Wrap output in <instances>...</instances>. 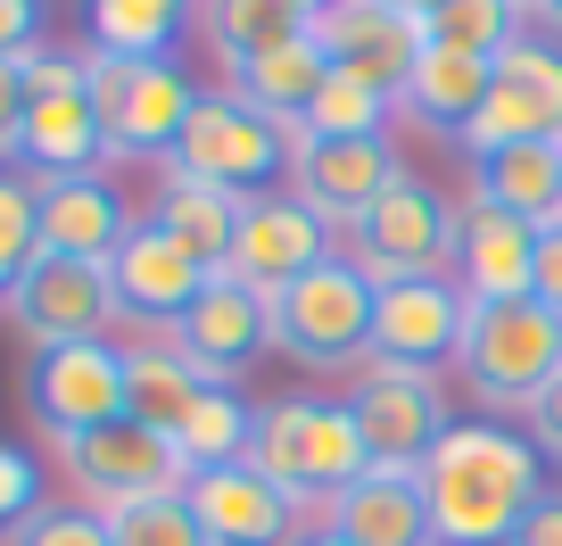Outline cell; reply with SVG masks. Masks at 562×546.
<instances>
[{
    "label": "cell",
    "instance_id": "1",
    "mask_svg": "<svg viewBox=\"0 0 562 546\" xmlns=\"http://www.w3.org/2000/svg\"><path fill=\"white\" fill-rule=\"evenodd\" d=\"M422 497H430V530L439 546H505L546 497V464L521 431L505 423H456L430 464H422Z\"/></svg>",
    "mask_w": 562,
    "mask_h": 546
},
{
    "label": "cell",
    "instance_id": "2",
    "mask_svg": "<svg viewBox=\"0 0 562 546\" xmlns=\"http://www.w3.org/2000/svg\"><path fill=\"white\" fill-rule=\"evenodd\" d=\"M248 464L273 480L290 505H339L356 480L372 472L364 439H356V414L331 398H281L257 405V439H248Z\"/></svg>",
    "mask_w": 562,
    "mask_h": 546
},
{
    "label": "cell",
    "instance_id": "3",
    "mask_svg": "<svg viewBox=\"0 0 562 546\" xmlns=\"http://www.w3.org/2000/svg\"><path fill=\"white\" fill-rule=\"evenodd\" d=\"M299 133H306V124L257 116L240 91H199V108H191V124H182L166 175L215 182V191H232V199H265V191H281V175H290Z\"/></svg>",
    "mask_w": 562,
    "mask_h": 546
},
{
    "label": "cell",
    "instance_id": "4",
    "mask_svg": "<svg viewBox=\"0 0 562 546\" xmlns=\"http://www.w3.org/2000/svg\"><path fill=\"white\" fill-rule=\"evenodd\" d=\"M456 372L472 381V398L488 405H538L562 372V315L546 299H496V307H472L463 323V348H456Z\"/></svg>",
    "mask_w": 562,
    "mask_h": 546
},
{
    "label": "cell",
    "instance_id": "5",
    "mask_svg": "<svg viewBox=\"0 0 562 546\" xmlns=\"http://www.w3.org/2000/svg\"><path fill=\"white\" fill-rule=\"evenodd\" d=\"M372 299H381V290H372L348 257L315 265V274L273 290V348L299 356L306 372L356 365V356H372Z\"/></svg>",
    "mask_w": 562,
    "mask_h": 546
},
{
    "label": "cell",
    "instance_id": "6",
    "mask_svg": "<svg viewBox=\"0 0 562 546\" xmlns=\"http://www.w3.org/2000/svg\"><path fill=\"white\" fill-rule=\"evenodd\" d=\"M456 224H463V215L447 208L422 175H397L381 208H372L364 224H348V265L364 274L372 290H389V282H430V274H447V265H456Z\"/></svg>",
    "mask_w": 562,
    "mask_h": 546
},
{
    "label": "cell",
    "instance_id": "7",
    "mask_svg": "<svg viewBox=\"0 0 562 546\" xmlns=\"http://www.w3.org/2000/svg\"><path fill=\"white\" fill-rule=\"evenodd\" d=\"M91 100H100V124H108V158H175L182 124L199 108V83L175 58H100Z\"/></svg>",
    "mask_w": 562,
    "mask_h": 546
},
{
    "label": "cell",
    "instance_id": "8",
    "mask_svg": "<svg viewBox=\"0 0 562 546\" xmlns=\"http://www.w3.org/2000/svg\"><path fill=\"white\" fill-rule=\"evenodd\" d=\"M50 456L67 464V480L83 489L91 513H116V505H140V497H166L182 489V456L175 439H158L149 423H100V431H75V439H50Z\"/></svg>",
    "mask_w": 562,
    "mask_h": 546
},
{
    "label": "cell",
    "instance_id": "9",
    "mask_svg": "<svg viewBox=\"0 0 562 546\" xmlns=\"http://www.w3.org/2000/svg\"><path fill=\"white\" fill-rule=\"evenodd\" d=\"M348 414H356V439H364L372 472H422L430 447L447 439V398H439V372H356L348 389Z\"/></svg>",
    "mask_w": 562,
    "mask_h": 546
},
{
    "label": "cell",
    "instance_id": "10",
    "mask_svg": "<svg viewBox=\"0 0 562 546\" xmlns=\"http://www.w3.org/2000/svg\"><path fill=\"white\" fill-rule=\"evenodd\" d=\"M513 142H562V51L554 42H505V58L488 67V100L463 124V149L496 158Z\"/></svg>",
    "mask_w": 562,
    "mask_h": 546
},
{
    "label": "cell",
    "instance_id": "11",
    "mask_svg": "<svg viewBox=\"0 0 562 546\" xmlns=\"http://www.w3.org/2000/svg\"><path fill=\"white\" fill-rule=\"evenodd\" d=\"M9 323L25 332V348H75V339H100L116 323V282L108 265L91 257H34L25 282L9 290Z\"/></svg>",
    "mask_w": 562,
    "mask_h": 546
},
{
    "label": "cell",
    "instance_id": "12",
    "mask_svg": "<svg viewBox=\"0 0 562 546\" xmlns=\"http://www.w3.org/2000/svg\"><path fill=\"white\" fill-rule=\"evenodd\" d=\"M175 348L199 365L207 389H232L273 348V299H265L257 282H240V274H207V290H199V299L182 307V323H175Z\"/></svg>",
    "mask_w": 562,
    "mask_h": 546
},
{
    "label": "cell",
    "instance_id": "13",
    "mask_svg": "<svg viewBox=\"0 0 562 546\" xmlns=\"http://www.w3.org/2000/svg\"><path fill=\"white\" fill-rule=\"evenodd\" d=\"M315 42H323V58H331L339 75L381 91L389 108H405V83H414L422 51H430V34H422L414 18H397L389 0H331L315 18Z\"/></svg>",
    "mask_w": 562,
    "mask_h": 546
},
{
    "label": "cell",
    "instance_id": "14",
    "mask_svg": "<svg viewBox=\"0 0 562 546\" xmlns=\"http://www.w3.org/2000/svg\"><path fill=\"white\" fill-rule=\"evenodd\" d=\"M463 323H472L463 282H447V274H430V282H389L381 299H372V365L439 372V365H456Z\"/></svg>",
    "mask_w": 562,
    "mask_h": 546
},
{
    "label": "cell",
    "instance_id": "15",
    "mask_svg": "<svg viewBox=\"0 0 562 546\" xmlns=\"http://www.w3.org/2000/svg\"><path fill=\"white\" fill-rule=\"evenodd\" d=\"M331 257H339L331 224H323L299 191H265V199L240 208V232H232L224 274H240V282H257L265 299H273L281 282H299V274H315V265H331Z\"/></svg>",
    "mask_w": 562,
    "mask_h": 546
},
{
    "label": "cell",
    "instance_id": "16",
    "mask_svg": "<svg viewBox=\"0 0 562 546\" xmlns=\"http://www.w3.org/2000/svg\"><path fill=\"white\" fill-rule=\"evenodd\" d=\"M397 175L405 166H397V149H389V133H364V142L299 133V149H290V191H299L323 224H364V215L389 199Z\"/></svg>",
    "mask_w": 562,
    "mask_h": 546
},
{
    "label": "cell",
    "instance_id": "17",
    "mask_svg": "<svg viewBox=\"0 0 562 546\" xmlns=\"http://www.w3.org/2000/svg\"><path fill=\"white\" fill-rule=\"evenodd\" d=\"M34 414H42V431H50V439L124 423V414H133V398H124V348H108V339L42 348V356H34Z\"/></svg>",
    "mask_w": 562,
    "mask_h": 546
},
{
    "label": "cell",
    "instance_id": "18",
    "mask_svg": "<svg viewBox=\"0 0 562 546\" xmlns=\"http://www.w3.org/2000/svg\"><path fill=\"white\" fill-rule=\"evenodd\" d=\"M207 546H299V505L257 472V464H215L182 480Z\"/></svg>",
    "mask_w": 562,
    "mask_h": 546
},
{
    "label": "cell",
    "instance_id": "19",
    "mask_svg": "<svg viewBox=\"0 0 562 546\" xmlns=\"http://www.w3.org/2000/svg\"><path fill=\"white\" fill-rule=\"evenodd\" d=\"M456 282L472 307H496V299H538V224L513 208H488L472 199L456 224Z\"/></svg>",
    "mask_w": 562,
    "mask_h": 546
},
{
    "label": "cell",
    "instance_id": "20",
    "mask_svg": "<svg viewBox=\"0 0 562 546\" xmlns=\"http://www.w3.org/2000/svg\"><path fill=\"white\" fill-rule=\"evenodd\" d=\"M108 282H116V315L182 323V307L207 290V265H199L191 248L149 215V224H133V232H124V248L108 257Z\"/></svg>",
    "mask_w": 562,
    "mask_h": 546
},
{
    "label": "cell",
    "instance_id": "21",
    "mask_svg": "<svg viewBox=\"0 0 562 546\" xmlns=\"http://www.w3.org/2000/svg\"><path fill=\"white\" fill-rule=\"evenodd\" d=\"M34 232H42V257L108 265L133 232V208L108 175H58V182H34Z\"/></svg>",
    "mask_w": 562,
    "mask_h": 546
},
{
    "label": "cell",
    "instance_id": "22",
    "mask_svg": "<svg viewBox=\"0 0 562 546\" xmlns=\"http://www.w3.org/2000/svg\"><path fill=\"white\" fill-rule=\"evenodd\" d=\"M25 166L42 182L58 175H91V158H108V124H100V100L91 83H67V91H25Z\"/></svg>",
    "mask_w": 562,
    "mask_h": 546
},
{
    "label": "cell",
    "instance_id": "23",
    "mask_svg": "<svg viewBox=\"0 0 562 546\" xmlns=\"http://www.w3.org/2000/svg\"><path fill=\"white\" fill-rule=\"evenodd\" d=\"M323 530L348 538V546H439V530H430V497H422L414 472H364L331 505Z\"/></svg>",
    "mask_w": 562,
    "mask_h": 546
},
{
    "label": "cell",
    "instance_id": "24",
    "mask_svg": "<svg viewBox=\"0 0 562 546\" xmlns=\"http://www.w3.org/2000/svg\"><path fill=\"white\" fill-rule=\"evenodd\" d=\"M124 398H133V423H149L158 439H175V431L199 414L207 381H199V365L175 348V339H133V348H124Z\"/></svg>",
    "mask_w": 562,
    "mask_h": 546
},
{
    "label": "cell",
    "instance_id": "25",
    "mask_svg": "<svg viewBox=\"0 0 562 546\" xmlns=\"http://www.w3.org/2000/svg\"><path fill=\"white\" fill-rule=\"evenodd\" d=\"M472 199L513 208L529 224H554L562 215V142H513L496 158H472Z\"/></svg>",
    "mask_w": 562,
    "mask_h": 546
},
{
    "label": "cell",
    "instance_id": "26",
    "mask_svg": "<svg viewBox=\"0 0 562 546\" xmlns=\"http://www.w3.org/2000/svg\"><path fill=\"white\" fill-rule=\"evenodd\" d=\"M232 83H240V100L257 108V116H273V124H306V108H315V100H323V83H331V58H323L315 25H306L299 42L265 51L257 67H240Z\"/></svg>",
    "mask_w": 562,
    "mask_h": 546
},
{
    "label": "cell",
    "instance_id": "27",
    "mask_svg": "<svg viewBox=\"0 0 562 546\" xmlns=\"http://www.w3.org/2000/svg\"><path fill=\"white\" fill-rule=\"evenodd\" d=\"M199 0H83L91 18V51L100 58H166L182 42Z\"/></svg>",
    "mask_w": 562,
    "mask_h": 546
},
{
    "label": "cell",
    "instance_id": "28",
    "mask_svg": "<svg viewBox=\"0 0 562 546\" xmlns=\"http://www.w3.org/2000/svg\"><path fill=\"white\" fill-rule=\"evenodd\" d=\"M480 100H488V58H463V51H422L414 83H405V108H414L422 124H439V133H456L463 142V124L480 116Z\"/></svg>",
    "mask_w": 562,
    "mask_h": 546
},
{
    "label": "cell",
    "instance_id": "29",
    "mask_svg": "<svg viewBox=\"0 0 562 546\" xmlns=\"http://www.w3.org/2000/svg\"><path fill=\"white\" fill-rule=\"evenodd\" d=\"M199 25H207L215 58H224L232 75L306 34V18H299V9H281V0H199Z\"/></svg>",
    "mask_w": 562,
    "mask_h": 546
},
{
    "label": "cell",
    "instance_id": "30",
    "mask_svg": "<svg viewBox=\"0 0 562 546\" xmlns=\"http://www.w3.org/2000/svg\"><path fill=\"white\" fill-rule=\"evenodd\" d=\"M240 208L248 199H232V191H215V182H166V199H158V224L175 232L182 248H191L207 274H224V257H232V232H240Z\"/></svg>",
    "mask_w": 562,
    "mask_h": 546
},
{
    "label": "cell",
    "instance_id": "31",
    "mask_svg": "<svg viewBox=\"0 0 562 546\" xmlns=\"http://www.w3.org/2000/svg\"><path fill=\"white\" fill-rule=\"evenodd\" d=\"M248 439H257V405L232 398V389H207L199 414L175 431L182 472H215V464H248Z\"/></svg>",
    "mask_w": 562,
    "mask_h": 546
},
{
    "label": "cell",
    "instance_id": "32",
    "mask_svg": "<svg viewBox=\"0 0 562 546\" xmlns=\"http://www.w3.org/2000/svg\"><path fill=\"white\" fill-rule=\"evenodd\" d=\"M439 51H463V58H505V42H521V9L513 0H439V18L422 25Z\"/></svg>",
    "mask_w": 562,
    "mask_h": 546
},
{
    "label": "cell",
    "instance_id": "33",
    "mask_svg": "<svg viewBox=\"0 0 562 546\" xmlns=\"http://www.w3.org/2000/svg\"><path fill=\"white\" fill-rule=\"evenodd\" d=\"M108 538L116 546H207V530H199L191 497L166 489V497H140V505H116L108 513Z\"/></svg>",
    "mask_w": 562,
    "mask_h": 546
},
{
    "label": "cell",
    "instance_id": "34",
    "mask_svg": "<svg viewBox=\"0 0 562 546\" xmlns=\"http://www.w3.org/2000/svg\"><path fill=\"white\" fill-rule=\"evenodd\" d=\"M306 133H323V142H364V133H389V100H381V91H364L356 75L331 67L323 100L306 108Z\"/></svg>",
    "mask_w": 562,
    "mask_h": 546
},
{
    "label": "cell",
    "instance_id": "35",
    "mask_svg": "<svg viewBox=\"0 0 562 546\" xmlns=\"http://www.w3.org/2000/svg\"><path fill=\"white\" fill-rule=\"evenodd\" d=\"M34 257H42V232H34V182L0 166V307H9V290L25 282V265H34Z\"/></svg>",
    "mask_w": 562,
    "mask_h": 546
},
{
    "label": "cell",
    "instance_id": "36",
    "mask_svg": "<svg viewBox=\"0 0 562 546\" xmlns=\"http://www.w3.org/2000/svg\"><path fill=\"white\" fill-rule=\"evenodd\" d=\"M18 546H116V538H108V513H91V505H42L18 530Z\"/></svg>",
    "mask_w": 562,
    "mask_h": 546
},
{
    "label": "cell",
    "instance_id": "37",
    "mask_svg": "<svg viewBox=\"0 0 562 546\" xmlns=\"http://www.w3.org/2000/svg\"><path fill=\"white\" fill-rule=\"evenodd\" d=\"M34 497H42V472H34V456L0 439V522H34Z\"/></svg>",
    "mask_w": 562,
    "mask_h": 546
},
{
    "label": "cell",
    "instance_id": "38",
    "mask_svg": "<svg viewBox=\"0 0 562 546\" xmlns=\"http://www.w3.org/2000/svg\"><path fill=\"white\" fill-rule=\"evenodd\" d=\"M25 149V67L0 58V166Z\"/></svg>",
    "mask_w": 562,
    "mask_h": 546
},
{
    "label": "cell",
    "instance_id": "39",
    "mask_svg": "<svg viewBox=\"0 0 562 546\" xmlns=\"http://www.w3.org/2000/svg\"><path fill=\"white\" fill-rule=\"evenodd\" d=\"M42 51V0H0V58Z\"/></svg>",
    "mask_w": 562,
    "mask_h": 546
},
{
    "label": "cell",
    "instance_id": "40",
    "mask_svg": "<svg viewBox=\"0 0 562 546\" xmlns=\"http://www.w3.org/2000/svg\"><path fill=\"white\" fill-rule=\"evenodd\" d=\"M529 447L562 464V372H554V389H546V398L529 405Z\"/></svg>",
    "mask_w": 562,
    "mask_h": 546
},
{
    "label": "cell",
    "instance_id": "41",
    "mask_svg": "<svg viewBox=\"0 0 562 546\" xmlns=\"http://www.w3.org/2000/svg\"><path fill=\"white\" fill-rule=\"evenodd\" d=\"M538 299L562 315V215H554V224H538Z\"/></svg>",
    "mask_w": 562,
    "mask_h": 546
},
{
    "label": "cell",
    "instance_id": "42",
    "mask_svg": "<svg viewBox=\"0 0 562 546\" xmlns=\"http://www.w3.org/2000/svg\"><path fill=\"white\" fill-rule=\"evenodd\" d=\"M505 546H562V497H554V489H546V497H538V505H529V522H521V530H513V538H505Z\"/></svg>",
    "mask_w": 562,
    "mask_h": 546
},
{
    "label": "cell",
    "instance_id": "43",
    "mask_svg": "<svg viewBox=\"0 0 562 546\" xmlns=\"http://www.w3.org/2000/svg\"><path fill=\"white\" fill-rule=\"evenodd\" d=\"M389 9H397V18H414V25H430V18H439V0H389Z\"/></svg>",
    "mask_w": 562,
    "mask_h": 546
},
{
    "label": "cell",
    "instance_id": "44",
    "mask_svg": "<svg viewBox=\"0 0 562 546\" xmlns=\"http://www.w3.org/2000/svg\"><path fill=\"white\" fill-rule=\"evenodd\" d=\"M281 9H299V18H306V25H315V18H323V9H331V0H281Z\"/></svg>",
    "mask_w": 562,
    "mask_h": 546
},
{
    "label": "cell",
    "instance_id": "45",
    "mask_svg": "<svg viewBox=\"0 0 562 546\" xmlns=\"http://www.w3.org/2000/svg\"><path fill=\"white\" fill-rule=\"evenodd\" d=\"M299 546H348V538H331V530H306V538Z\"/></svg>",
    "mask_w": 562,
    "mask_h": 546
},
{
    "label": "cell",
    "instance_id": "46",
    "mask_svg": "<svg viewBox=\"0 0 562 546\" xmlns=\"http://www.w3.org/2000/svg\"><path fill=\"white\" fill-rule=\"evenodd\" d=\"M538 18H546V25H554V34H562V0H546V9H538Z\"/></svg>",
    "mask_w": 562,
    "mask_h": 546
},
{
    "label": "cell",
    "instance_id": "47",
    "mask_svg": "<svg viewBox=\"0 0 562 546\" xmlns=\"http://www.w3.org/2000/svg\"><path fill=\"white\" fill-rule=\"evenodd\" d=\"M513 9H521V18H538V9H546V0H513Z\"/></svg>",
    "mask_w": 562,
    "mask_h": 546
}]
</instances>
